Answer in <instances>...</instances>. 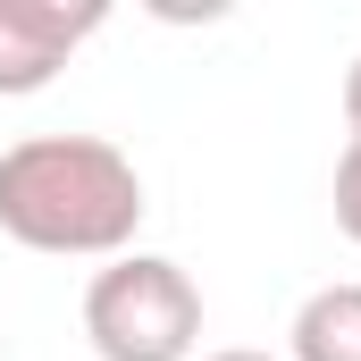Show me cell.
<instances>
[{
	"instance_id": "5b68a950",
	"label": "cell",
	"mask_w": 361,
	"mask_h": 361,
	"mask_svg": "<svg viewBox=\"0 0 361 361\" xmlns=\"http://www.w3.org/2000/svg\"><path fill=\"white\" fill-rule=\"evenodd\" d=\"M336 227H345V244H361V135H345V152H336Z\"/></svg>"
},
{
	"instance_id": "8992f818",
	"label": "cell",
	"mask_w": 361,
	"mask_h": 361,
	"mask_svg": "<svg viewBox=\"0 0 361 361\" xmlns=\"http://www.w3.org/2000/svg\"><path fill=\"white\" fill-rule=\"evenodd\" d=\"M345 135H361V51H353V68H345Z\"/></svg>"
},
{
	"instance_id": "277c9868",
	"label": "cell",
	"mask_w": 361,
	"mask_h": 361,
	"mask_svg": "<svg viewBox=\"0 0 361 361\" xmlns=\"http://www.w3.org/2000/svg\"><path fill=\"white\" fill-rule=\"evenodd\" d=\"M286 361H361V277H336V286L294 302Z\"/></svg>"
},
{
	"instance_id": "7a4b0ae2",
	"label": "cell",
	"mask_w": 361,
	"mask_h": 361,
	"mask_svg": "<svg viewBox=\"0 0 361 361\" xmlns=\"http://www.w3.org/2000/svg\"><path fill=\"white\" fill-rule=\"evenodd\" d=\"M92 361H202V286L169 252H118L85 277Z\"/></svg>"
},
{
	"instance_id": "6da1fadb",
	"label": "cell",
	"mask_w": 361,
	"mask_h": 361,
	"mask_svg": "<svg viewBox=\"0 0 361 361\" xmlns=\"http://www.w3.org/2000/svg\"><path fill=\"white\" fill-rule=\"evenodd\" d=\"M152 219L143 169L109 135H17L0 152V235L51 261H118Z\"/></svg>"
},
{
	"instance_id": "3957f363",
	"label": "cell",
	"mask_w": 361,
	"mask_h": 361,
	"mask_svg": "<svg viewBox=\"0 0 361 361\" xmlns=\"http://www.w3.org/2000/svg\"><path fill=\"white\" fill-rule=\"evenodd\" d=\"M109 25L101 0H0V101H34L59 85V68Z\"/></svg>"
},
{
	"instance_id": "52a82bcc",
	"label": "cell",
	"mask_w": 361,
	"mask_h": 361,
	"mask_svg": "<svg viewBox=\"0 0 361 361\" xmlns=\"http://www.w3.org/2000/svg\"><path fill=\"white\" fill-rule=\"evenodd\" d=\"M202 361H286V353H261V345H219V353H202Z\"/></svg>"
}]
</instances>
